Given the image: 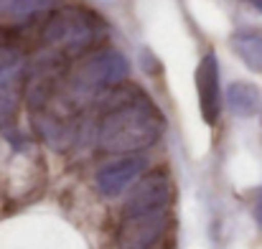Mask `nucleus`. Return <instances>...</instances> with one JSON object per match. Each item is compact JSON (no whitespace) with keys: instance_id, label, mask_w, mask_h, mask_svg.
Wrapping results in <instances>:
<instances>
[{"instance_id":"obj_13","label":"nucleus","mask_w":262,"mask_h":249,"mask_svg":"<svg viewBox=\"0 0 262 249\" xmlns=\"http://www.w3.org/2000/svg\"><path fill=\"white\" fill-rule=\"evenodd\" d=\"M148 249H153V247H148Z\"/></svg>"},{"instance_id":"obj_5","label":"nucleus","mask_w":262,"mask_h":249,"mask_svg":"<svg viewBox=\"0 0 262 249\" xmlns=\"http://www.w3.org/2000/svg\"><path fill=\"white\" fill-rule=\"evenodd\" d=\"M23 86H26L23 51L13 43H0V122L15 115Z\"/></svg>"},{"instance_id":"obj_6","label":"nucleus","mask_w":262,"mask_h":249,"mask_svg":"<svg viewBox=\"0 0 262 249\" xmlns=\"http://www.w3.org/2000/svg\"><path fill=\"white\" fill-rule=\"evenodd\" d=\"M196 92H199V107L206 125H214L222 115V92H219V61L216 54H204L199 69H196Z\"/></svg>"},{"instance_id":"obj_7","label":"nucleus","mask_w":262,"mask_h":249,"mask_svg":"<svg viewBox=\"0 0 262 249\" xmlns=\"http://www.w3.org/2000/svg\"><path fill=\"white\" fill-rule=\"evenodd\" d=\"M145 170V158H138V155H125L120 161H112L104 168H99L97 173V188L102 196L107 198H115L120 196L130 183H135Z\"/></svg>"},{"instance_id":"obj_9","label":"nucleus","mask_w":262,"mask_h":249,"mask_svg":"<svg viewBox=\"0 0 262 249\" xmlns=\"http://www.w3.org/2000/svg\"><path fill=\"white\" fill-rule=\"evenodd\" d=\"M227 102L237 117H252L260 109V92L255 84L234 82L227 89Z\"/></svg>"},{"instance_id":"obj_1","label":"nucleus","mask_w":262,"mask_h":249,"mask_svg":"<svg viewBox=\"0 0 262 249\" xmlns=\"http://www.w3.org/2000/svg\"><path fill=\"white\" fill-rule=\"evenodd\" d=\"M173 183L166 170L150 173L138 180L122 209V221L117 229L120 249H148L163 237L171 221Z\"/></svg>"},{"instance_id":"obj_10","label":"nucleus","mask_w":262,"mask_h":249,"mask_svg":"<svg viewBox=\"0 0 262 249\" xmlns=\"http://www.w3.org/2000/svg\"><path fill=\"white\" fill-rule=\"evenodd\" d=\"M232 49L245 61L247 69L262 74V33L260 31H239L232 38Z\"/></svg>"},{"instance_id":"obj_3","label":"nucleus","mask_w":262,"mask_h":249,"mask_svg":"<svg viewBox=\"0 0 262 249\" xmlns=\"http://www.w3.org/2000/svg\"><path fill=\"white\" fill-rule=\"evenodd\" d=\"M102 33L104 23L97 13H89L84 8H61L43 26V54H51L59 61L77 59L87 54L97 38H102Z\"/></svg>"},{"instance_id":"obj_2","label":"nucleus","mask_w":262,"mask_h":249,"mask_svg":"<svg viewBox=\"0 0 262 249\" xmlns=\"http://www.w3.org/2000/svg\"><path fill=\"white\" fill-rule=\"evenodd\" d=\"M163 132V115L140 92L130 89L120 94L102 115L97 127V145L104 153H138L150 148Z\"/></svg>"},{"instance_id":"obj_11","label":"nucleus","mask_w":262,"mask_h":249,"mask_svg":"<svg viewBox=\"0 0 262 249\" xmlns=\"http://www.w3.org/2000/svg\"><path fill=\"white\" fill-rule=\"evenodd\" d=\"M255 216H257V221L262 224V188L257 191V196H255Z\"/></svg>"},{"instance_id":"obj_12","label":"nucleus","mask_w":262,"mask_h":249,"mask_svg":"<svg viewBox=\"0 0 262 249\" xmlns=\"http://www.w3.org/2000/svg\"><path fill=\"white\" fill-rule=\"evenodd\" d=\"M252 3H255V8H257V10H262V0H252Z\"/></svg>"},{"instance_id":"obj_4","label":"nucleus","mask_w":262,"mask_h":249,"mask_svg":"<svg viewBox=\"0 0 262 249\" xmlns=\"http://www.w3.org/2000/svg\"><path fill=\"white\" fill-rule=\"evenodd\" d=\"M127 72H130V64L117 49H97L74 64L69 79L61 89L74 104L79 99H89L92 94L102 89L117 86L127 77Z\"/></svg>"},{"instance_id":"obj_8","label":"nucleus","mask_w":262,"mask_h":249,"mask_svg":"<svg viewBox=\"0 0 262 249\" xmlns=\"http://www.w3.org/2000/svg\"><path fill=\"white\" fill-rule=\"evenodd\" d=\"M61 0H0V20L3 23H26L38 13L56 8Z\"/></svg>"}]
</instances>
